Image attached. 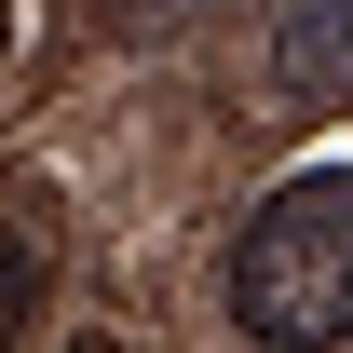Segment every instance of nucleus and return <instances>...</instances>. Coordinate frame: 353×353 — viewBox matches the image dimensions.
I'll use <instances>...</instances> for the list:
<instances>
[{"label":"nucleus","mask_w":353,"mask_h":353,"mask_svg":"<svg viewBox=\"0 0 353 353\" xmlns=\"http://www.w3.org/2000/svg\"><path fill=\"white\" fill-rule=\"evenodd\" d=\"M272 95L285 109H353V0H285L272 14Z\"/></svg>","instance_id":"f03ea898"},{"label":"nucleus","mask_w":353,"mask_h":353,"mask_svg":"<svg viewBox=\"0 0 353 353\" xmlns=\"http://www.w3.org/2000/svg\"><path fill=\"white\" fill-rule=\"evenodd\" d=\"M41 231H28V218H0V353H28V312H41Z\"/></svg>","instance_id":"7ed1b4c3"},{"label":"nucleus","mask_w":353,"mask_h":353,"mask_svg":"<svg viewBox=\"0 0 353 353\" xmlns=\"http://www.w3.org/2000/svg\"><path fill=\"white\" fill-rule=\"evenodd\" d=\"M0 54H14V0H0Z\"/></svg>","instance_id":"39448f33"},{"label":"nucleus","mask_w":353,"mask_h":353,"mask_svg":"<svg viewBox=\"0 0 353 353\" xmlns=\"http://www.w3.org/2000/svg\"><path fill=\"white\" fill-rule=\"evenodd\" d=\"M231 326L259 353H340L353 340V163L272 176V204L231 245Z\"/></svg>","instance_id":"f257e3e1"},{"label":"nucleus","mask_w":353,"mask_h":353,"mask_svg":"<svg viewBox=\"0 0 353 353\" xmlns=\"http://www.w3.org/2000/svg\"><path fill=\"white\" fill-rule=\"evenodd\" d=\"M190 14H218V0H109V28H190Z\"/></svg>","instance_id":"20e7f679"}]
</instances>
